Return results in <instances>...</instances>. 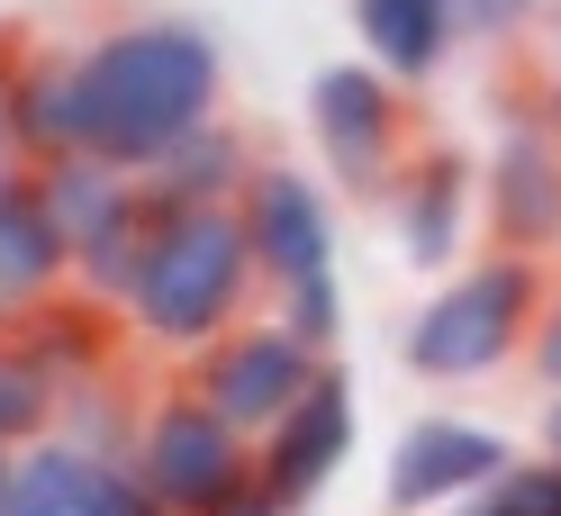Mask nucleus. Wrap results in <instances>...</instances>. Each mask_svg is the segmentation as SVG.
Instances as JSON below:
<instances>
[{
    "instance_id": "obj_1",
    "label": "nucleus",
    "mask_w": 561,
    "mask_h": 516,
    "mask_svg": "<svg viewBox=\"0 0 561 516\" xmlns=\"http://www.w3.org/2000/svg\"><path fill=\"white\" fill-rule=\"evenodd\" d=\"M227 55L191 19H118L82 46V154L154 172L182 136L218 118Z\"/></svg>"
},
{
    "instance_id": "obj_2",
    "label": "nucleus",
    "mask_w": 561,
    "mask_h": 516,
    "mask_svg": "<svg viewBox=\"0 0 561 516\" xmlns=\"http://www.w3.org/2000/svg\"><path fill=\"white\" fill-rule=\"evenodd\" d=\"M254 290H263V263L244 245L236 209H163L154 254H146V272L127 290V335L191 363L227 326L254 318Z\"/></svg>"
},
{
    "instance_id": "obj_3",
    "label": "nucleus",
    "mask_w": 561,
    "mask_h": 516,
    "mask_svg": "<svg viewBox=\"0 0 561 516\" xmlns=\"http://www.w3.org/2000/svg\"><path fill=\"white\" fill-rule=\"evenodd\" d=\"M543 254H480L471 272H453V282L408 318V371L416 381H489V371H507L525 354V335L543 318Z\"/></svg>"
},
{
    "instance_id": "obj_4",
    "label": "nucleus",
    "mask_w": 561,
    "mask_h": 516,
    "mask_svg": "<svg viewBox=\"0 0 561 516\" xmlns=\"http://www.w3.org/2000/svg\"><path fill=\"white\" fill-rule=\"evenodd\" d=\"M127 462H136V480L154 490L163 516H208V507H227L244 480H254V435L227 426L191 381H172V390L146 399Z\"/></svg>"
},
{
    "instance_id": "obj_5",
    "label": "nucleus",
    "mask_w": 561,
    "mask_h": 516,
    "mask_svg": "<svg viewBox=\"0 0 561 516\" xmlns=\"http://www.w3.org/2000/svg\"><path fill=\"white\" fill-rule=\"evenodd\" d=\"M318 371H327L318 344H299L280 318H244V326H227L218 344H208V354H191L182 381L218 408L227 426H244V435L263 444V435L308 399V381H318Z\"/></svg>"
},
{
    "instance_id": "obj_6",
    "label": "nucleus",
    "mask_w": 561,
    "mask_h": 516,
    "mask_svg": "<svg viewBox=\"0 0 561 516\" xmlns=\"http://www.w3.org/2000/svg\"><path fill=\"white\" fill-rule=\"evenodd\" d=\"M308 127L344 191H390L408 163V82H390L380 64H327L308 82Z\"/></svg>"
},
{
    "instance_id": "obj_7",
    "label": "nucleus",
    "mask_w": 561,
    "mask_h": 516,
    "mask_svg": "<svg viewBox=\"0 0 561 516\" xmlns=\"http://www.w3.org/2000/svg\"><path fill=\"white\" fill-rule=\"evenodd\" d=\"M516 471V444L480 417H416L390 454V507L399 516H435L471 490H499Z\"/></svg>"
},
{
    "instance_id": "obj_8",
    "label": "nucleus",
    "mask_w": 561,
    "mask_h": 516,
    "mask_svg": "<svg viewBox=\"0 0 561 516\" xmlns=\"http://www.w3.org/2000/svg\"><path fill=\"white\" fill-rule=\"evenodd\" d=\"M236 218H244V245H254V263H263V290L308 282V272H335V209H327V191L308 182L299 163H254Z\"/></svg>"
},
{
    "instance_id": "obj_9",
    "label": "nucleus",
    "mask_w": 561,
    "mask_h": 516,
    "mask_svg": "<svg viewBox=\"0 0 561 516\" xmlns=\"http://www.w3.org/2000/svg\"><path fill=\"white\" fill-rule=\"evenodd\" d=\"M10 516H163V507H154L146 480H136V462L46 435V444H27V454H19Z\"/></svg>"
},
{
    "instance_id": "obj_10",
    "label": "nucleus",
    "mask_w": 561,
    "mask_h": 516,
    "mask_svg": "<svg viewBox=\"0 0 561 516\" xmlns=\"http://www.w3.org/2000/svg\"><path fill=\"white\" fill-rule=\"evenodd\" d=\"M480 199L507 254H552L561 245V136L543 118H516L480 172Z\"/></svg>"
},
{
    "instance_id": "obj_11",
    "label": "nucleus",
    "mask_w": 561,
    "mask_h": 516,
    "mask_svg": "<svg viewBox=\"0 0 561 516\" xmlns=\"http://www.w3.org/2000/svg\"><path fill=\"white\" fill-rule=\"evenodd\" d=\"M344 454H354V381L327 363L318 381H308V399L254 444V471H263L290 507H308V498H318L327 480L344 471Z\"/></svg>"
},
{
    "instance_id": "obj_12",
    "label": "nucleus",
    "mask_w": 561,
    "mask_h": 516,
    "mask_svg": "<svg viewBox=\"0 0 561 516\" xmlns=\"http://www.w3.org/2000/svg\"><path fill=\"white\" fill-rule=\"evenodd\" d=\"M73 290V245L37 191V163H10L0 172V318H27Z\"/></svg>"
},
{
    "instance_id": "obj_13",
    "label": "nucleus",
    "mask_w": 561,
    "mask_h": 516,
    "mask_svg": "<svg viewBox=\"0 0 561 516\" xmlns=\"http://www.w3.org/2000/svg\"><path fill=\"white\" fill-rule=\"evenodd\" d=\"M10 154L19 163L82 154V46L46 37L10 46Z\"/></svg>"
},
{
    "instance_id": "obj_14",
    "label": "nucleus",
    "mask_w": 561,
    "mask_h": 516,
    "mask_svg": "<svg viewBox=\"0 0 561 516\" xmlns=\"http://www.w3.org/2000/svg\"><path fill=\"white\" fill-rule=\"evenodd\" d=\"M471 191H480V172L453 154V146H426V154L399 163L390 209H399V254H408L416 272H444L453 254H462V236H471Z\"/></svg>"
},
{
    "instance_id": "obj_15",
    "label": "nucleus",
    "mask_w": 561,
    "mask_h": 516,
    "mask_svg": "<svg viewBox=\"0 0 561 516\" xmlns=\"http://www.w3.org/2000/svg\"><path fill=\"white\" fill-rule=\"evenodd\" d=\"M118 326H127L118 308H100L82 290H64L46 308H27V318H10V335L27 344V363H37L64 399L91 390V381H118Z\"/></svg>"
},
{
    "instance_id": "obj_16",
    "label": "nucleus",
    "mask_w": 561,
    "mask_h": 516,
    "mask_svg": "<svg viewBox=\"0 0 561 516\" xmlns=\"http://www.w3.org/2000/svg\"><path fill=\"white\" fill-rule=\"evenodd\" d=\"M354 37H363V64H380L390 82H426L471 27H462V0H354Z\"/></svg>"
},
{
    "instance_id": "obj_17",
    "label": "nucleus",
    "mask_w": 561,
    "mask_h": 516,
    "mask_svg": "<svg viewBox=\"0 0 561 516\" xmlns=\"http://www.w3.org/2000/svg\"><path fill=\"white\" fill-rule=\"evenodd\" d=\"M244 182H254V146H244V127L208 118L199 136H182V146L146 172V199H154V209H236Z\"/></svg>"
},
{
    "instance_id": "obj_18",
    "label": "nucleus",
    "mask_w": 561,
    "mask_h": 516,
    "mask_svg": "<svg viewBox=\"0 0 561 516\" xmlns=\"http://www.w3.org/2000/svg\"><path fill=\"white\" fill-rule=\"evenodd\" d=\"M55 426H64V390L27 363V344L0 318V454H27V444H46Z\"/></svg>"
},
{
    "instance_id": "obj_19",
    "label": "nucleus",
    "mask_w": 561,
    "mask_h": 516,
    "mask_svg": "<svg viewBox=\"0 0 561 516\" xmlns=\"http://www.w3.org/2000/svg\"><path fill=\"white\" fill-rule=\"evenodd\" d=\"M272 318L290 326L299 344H318V354H335V335H344V290H335V272H308V282H280V290H272Z\"/></svg>"
},
{
    "instance_id": "obj_20",
    "label": "nucleus",
    "mask_w": 561,
    "mask_h": 516,
    "mask_svg": "<svg viewBox=\"0 0 561 516\" xmlns=\"http://www.w3.org/2000/svg\"><path fill=\"white\" fill-rule=\"evenodd\" d=\"M499 490H507V507H516V516H561V454L516 462V471L499 480Z\"/></svg>"
},
{
    "instance_id": "obj_21",
    "label": "nucleus",
    "mask_w": 561,
    "mask_h": 516,
    "mask_svg": "<svg viewBox=\"0 0 561 516\" xmlns=\"http://www.w3.org/2000/svg\"><path fill=\"white\" fill-rule=\"evenodd\" d=\"M552 10V0H462V27H480V37H516V27H535Z\"/></svg>"
},
{
    "instance_id": "obj_22",
    "label": "nucleus",
    "mask_w": 561,
    "mask_h": 516,
    "mask_svg": "<svg viewBox=\"0 0 561 516\" xmlns=\"http://www.w3.org/2000/svg\"><path fill=\"white\" fill-rule=\"evenodd\" d=\"M525 371H535L543 390H561V290L543 299V318H535V335H525Z\"/></svg>"
},
{
    "instance_id": "obj_23",
    "label": "nucleus",
    "mask_w": 561,
    "mask_h": 516,
    "mask_svg": "<svg viewBox=\"0 0 561 516\" xmlns=\"http://www.w3.org/2000/svg\"><path fill=\"white\" fill-rule=\"evenodd\" d=\"M208 516H299V507H290V498H280V490H272V480L254 471V480H244V490H236L227 507H208Z\"/></svg>"
},
{
    "instance_id": "obj_24",
    "label": "nucleus",
    "mask_w": 561,
    "mask_h": 516,
    "mask_svg": "<svg viewBox=\"0 0 561 516\" xmlns=\"http://www.w3.org/2000/svg\"><path fill=\"white\" fill-rule=\"evenodd\" d=\"M435 516H516V507H507V490H471V498H453Z\"/></svg>"
},
{
    "instance_id": "obj_25",
    "label": "nucleus",
    "mask_w": 561,
    "mask_h": 516,
    "mask_svg": "<svg viewBox=\"0 0 561 516\" xmlns=\"http://www.w3.org/2000/svg\"><path fill=\"white\" fill-rule=\"evenodd\" d=\"M19 154H10V37H0V172H10Z\"/></svg>"
},
{
    "instance_id": "obj_26",
    "label": "nucleus",
    "mask_w": 561,
    "mask_h": 516,
    "mask_svg": "<svg viewBox=\"0 0 561 516\" xmlns=\"http://www.w3.org/2000/svg\"><path fill=\"white\" fill-rule=\"evenodd\" d=\"M543 454H561V390L543 399Z\"/></svg>"
},
{
    "instance_id": "obj_27",
    "label": "nucleus",
    "mask_w": 561,
    "mask_h": 516,
    "mask_svg": "<svg viewBox=\"0 0 561 516\" xmlns=\"http://www.w3.org/2000/svg\"><path fill=\"white\" fill-rule=\"evenodd\" d=\"M10 490H19V454H0V516H10Z\"/></svg>"
}]
</instances>
